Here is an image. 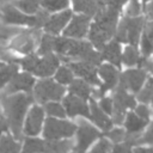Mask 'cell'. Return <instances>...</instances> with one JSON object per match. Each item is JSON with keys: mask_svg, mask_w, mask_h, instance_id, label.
I'll return each mask as SVG.
<instances>
[{"mask_svg": "<svg viewBox=\"0 0 153 153\" xmlns=\"http://www.w3.org/2000/svg\"><path fill=\"white\" fill-rule=\"evenodd\" d=\"M31 102H32V97L26 94H14L1 99V104L6 115L7 123L16 139L22 137L24 115Z\"/></svg>", "mask_w": 153, "mask_h": 153, "instance_id": "cell-1", "label": "cell"}, {"mask_svg": "<svg viewBox=\"0 0 153 153\" xmlns=\"http://www.w3.org/2000/svg\"><path fill=\"white\" fill-rule=\"evenodd\" d=\"M54 50H56L60 55L82 59L84 62H87L92 66L100 63L103 60L102 54L92 50L91 44L87 42H79L68 38H55Z\"/></svg>", "mask_w": 153, "mask_h": 153, "instance_id": "cell-2", "label": "cell"}, {"mask_svg": "<svg viewBox=\"0 0 153 153\" xmlns=\"http://www.w3.org/2000/svg\"><path fill=\"white\" fill-rule=\"evenodd\" d=\"M76 129H78L76 126L68 121H61V120H55L53 117H49L43 129V136L48 141L62 140L63 137L72 136Z\"/></svg>", "mask_w": 153, "mask_h": 153, "instance_id": "cell-3", "label": "cell"}, {"mask_svg": "<svg viewBox=\"0 0 153 153\" xmlns=\"http://www.w3.org/2000/svg\"><path fill=\"white\" fill-rule=\"evenodd\" d=\"M143 25L142 18H124L120 27L117 29L116 39L118 42H129L130 44L135 45L139 42V36Z\"/></svg>", "mask_w": 153, "mask_h": 153, "instance_id": "cell-4", "label": "cell"}, {"mask_svg": "<svg viewBox=\"0 0 153 153\" xmlns=\"http://www.w3.org/2000/svg\"><path fill=\"white\" fill-rule=\"evenodd\" d=\"M126 90H127L126 87H123V86L120 85L118 88L115 92L112 120H114V123H116V124L122 123V121L124 120L126 110L127 109L135 106V100H134L133 96L128 94Z\"/></svg>", "mask_w": 153, "mask_h": 153, "instance_id": "cell-5", "label": "cell"}, {"mask_svg": "<svg viewBox=\"0 0 153 153\" xmlns=\"http://www.w3.org/2000/svg\"><path fill=\"white\" fill-rule=\"evenodd\" d=\"M35 98L39 103H45L48 100H59L65 93V88L57 85L53 80H41L35 86Z\"/></svg>", "mask_w": 153, "mask_h": 153, "instance_id": "cell-6", "label": "cell"}, {"mask_svg": "<svg viewBox=\"0 0 153 153\" xmlns=\"http://www.w3.org/2000/svg\"><path fill=\"white\" fill-rule=\"evenodd\" d=\"M78 130V142L75 146V153H85V151L88 148V146L102 134L91 124H88L85 121L80 122Z\"/></svg>", "mask_w": 153, "mask_h": 153, "instance_id": "cell-7", "label": "cell"}, {"mask_svg": "<svg viewBox=\"0 0 153 153\" xmlns=\"http://www.w3.org/2000/svg\"><path fill=\"white\" fill-rule=\"evenodd\" d=\"M0 16L5 23L8 24H20V25H30L36 26V17L26 16L19 12L12 5H4L0 10Z\"/></svg>", "mask_w": 153, "mask_h": 153, "instance_id": "cell-8", "label": "cell"}, {"mask_svg": "<svg viewBox=\"0 0 153 153\" xmlns=\"http://www.w3.org/2000/svg\"><path fill=\"white\" fill-rule=\"evenodd\" d=\"M118 11L111 10V8H105L102 10L98 14H97V19H96V25L110 38L115 30H116V24H117V17H118Z\"/></svg>", "mask_w": 153, "mask_h": 153, "instance_id": "cell-9", "label": "cell"}, {"mask_svg": "<svg viewBox=\"0 0 153 153\" xmlns=\"http://www.w3.org/2000/svg\"><path fill=\"white\" fill-rule=\"evenodd\" d=\"M146 78V72L141 69H130L122 74L120 78V85L130 88L133 92H139Z\"/></svg>", "mask_w": 153, "mask_h": 153, "instance_id": "cell-10", "label": "cell"}, {"mask_svg": "<svg viewBox=\"0 0 153 153\" xmlns=\"http://www.w3.org/2000/svg\"><path fill=\"white\" fill-rule=\"evenodd\" d=\"M42 122H43V109L41 106L35 105L27 115L24 127V133L29 136H36L42 129Z\"/></svg>", "mask_w": 153, "mask_h": 153, "instance_id": "cell-11", "label": "cell"}, {"mask_svg": "<svg viewBox=\"0 0 153 153\" xmlns=\"http://www.w3.org/2000/svg\"><path fill=\"white\" fill-rule=\"evenodd\" d=\"M63 105H65V110H66V114L71 117H74L76 115H80V116H85V117H90V110H88V106L86 105L85 100L76 97V96H68L65 98L63 100Z\"/></svg>", "mask_w": 153, "mask_h": 153, "instance_id": "cell-12", "label": "cell"}, {"mask_svg": "<svg viewBox=\"0 0 153 153\" xmlns=\"http://www.w3.org/2000/svg\"><path fill=\"white\" fill-rule=\"evenodd\" d=\"M33 78L27 74V73H23V74H17L12 78L11 82L8 84V86L6 87L4 94H8V93H14L17 91H26L30 92L32 86H33Z\"/></svg>", "mask_w": 153, "mask_h": 153, "instance_id": "cell-13", "label": "cell"}, {"mask_svg": "<svg viewBox=\"0 0 153 153\" xmlns=\"http://www.w3.org/2000/svg\"><path fill=\"white\" fill-rule=\"evenodd\" d=\"M88 24H90V20L87 16H75L72 19V23L65 30V36L82 38L87 32Z\"/></svg>", "mask_w": 153, "mask_h": 153, "instance_id": "cell-14", "label": "cell"}, {"mask_svg": "<svg viewBox=\"0 0 153 153\" xmlns=\"http://www.w3.org/2000/svg\"><path fill=\"white\" fill-rule=\"evenodd\" d=\"M99 74L104 79V84L102 85L100 90L96 93L97 97H102L108 90L112 88L117 84V81H118V72L116 71L115 67H112L110 65H103V66H100Z\"/></svg>", "mask_w": 153, "mask_h": 153, "instance_id": "cell-15", "label": "cell"}, {"mask_svg": "<svg viewBox=\"0 0 153 153\" xmlns=\"http://www.w3.org/2000/svg\"><path fill=\"white\" fill-rule=\"evenodd\" d=\"M59 66V60L54 55H47L42 60H37L33 71L31 73L39 75V76H49L54 73L56 67Z\"/></svg>", "mask_w": 153, "mask_h": 153, "instance_id": "cell-16", "label": "cell"}, {"mask_svg": "<svg viewBox=\"0 0 153 153\" xmlns=\"http://www.w3.org/2000/svg\"><path fill=\"white\" fill-rule=\"evenodd\" d=\"M69 67L75 74L84 78L87 82H90L92 85H98L99 84V80H98L97 74H96V69L92 65L82 61V62H72L69 65Z\"/></svg>", "mask_w": 153, "mask_h": 153, "instance_id": "cell-17", "label": "cell"}, {"mask_svg": "<svg viewBox=\"0 0 153 153\" xmlns=\"http://www.w3.org/2000/svg\"><path fill=\"white\" fill-rule=\"evenodd\" d=\"M38 35V31H30V32H24L22 33L20 36L16 37V39L13 41V43L11 44V48L20 51V53H24V54H27L30 53L33 47H35V43H36V36Z\"/></svg>", "mask_w": 153, "mask_h": 153, "instance_id": "cell-18", "label": "cell"}, {"mask_svg": "<svg viewBox=\"0 0 153 153\" xmlns=\"http://www.w3.org/2000/svg\"><path fill=\"white\" fill-rule=\"evenodd\" d=\"M73 5L75 11L84 12L87 17L97 16L105 6L102 0H73Z\"/></svg>", "mask_w": 153, "mask_h": 153, "instance_id": "cell-19", "label": "cell"}, {"mask_svg": "<svg viewBox=\"0 0 153 153\" xmlns=\"http://www.w3.org/2000/svg\"><path fill=\"white\" fill-rule=\"evenodd\" d=\"M71 17H72V12L71 11H65L62 13L55 14V16L49 18V20L47 22L44 27L50 33H59L61 31V29L68 23Z\"/></svg>", "mask_w": 153, "mask_h": 153, "instance_id": "cell-20", "label": "cell"}, {"mask_svg": "<svg viewBox=\"0 0 153 153\" xmlns=\"http://www.w3.org/2000/svg\"><path fill=\"white\" fill-rule=\"evenodd\" d=\"M90 118L103 130H109L111 129L112 126V121L105 115V112L100 109V106H98L96 104V102L93 99H91V115Z\"/></svg>", "mask_w": 153, "mask_h": 153, "instance_id": "cell-21", "label": "cell"}, {"mask_svg": "<svg viewBox=\"0 0 153 153\" xmlns=\"http://www.w3.org/2000/svg\"><path fill=\"white\" fill-rule=\"evenodd\" d=\"M147 121L140 118L136 114H128L126 117V129L129 136H134L135 134L140 133L146 126H147Z\"/></svg>", "mask_w": 153, "mask_h": 153, "instance_id": "cell-22", "label": "cell"}, {"mask_svg": "<svg viewBox=\"0 0 153 153\" xmlns=\"http://www.w3.org/2000/svg\"><path fill=\"white\" fill-rule=\"evenodd\" d=\"M73 148V142L71 140H45L44 153H67Z\"/></svg>", "mask_w": 153, "mask_h": 153, "instance_id": "cell-23", "label": "cell"}, {"mask_svg": "<svg viewBox=\"0 0 153 153\" xmlns=\"http://www.w3.org/2000/svg\"><path fill=\"white\" fill-rule=\"evenodd\" d=\"M102 57L118 66L122 57H121L120 45L117 44V42H110L109 44L104 45V48L102 49Z\"/></svg>", "mask_w": 153, "mask_h": 153, "instance_id": "cell-24", "label": "cell"}, {"mask_svg": "<svg viewBox=\"0 0 153 153\" xmlns=\"http://www.w3.org/2000/svg\"><path fill=\"white\" fill-rule=\"evenodd\" d=\"M20 143L10 135L0 136V153H19Z\"/></svg>", "mask_w": 153, "mask_h": 153, "instance_id": "cell-25", "label": "cell"}, {"mask_svg": "<svg viewBox=\"0 0 153 153\" xmlns=\"http://www.w3.org/2000/svg\"><path fill=\"white\" fill-rule=\"evenodd\" d=\"M45 140L29 137L25 140L22 153H44Z\"/></svg>", "mask_w": 153, "mask_h": 153, "instance_id": "cell-26", "label": "cell"}, {"mask_svg": "<svg viewBox=\"0 0 153 153\" xmlns=\"http://www.w3.org/2000/svg\"><path fill=\"white\" fill-rule=\"evenodd\" d=\"M71 92L73 96H76L81 99H86L88 98L90 93H91V88L88 87V85L82 81V80H73L69 87Z\"/></svg>", "mask_w": 153, "mask_h": 153, "instance_id": "cell-27", "label": "cell"}, {"mask_svg": "<svg viewBox=\"0 0 153 153\" xmlns=\"http://www.w3.org/2000/svg\"><path fill=\"white\" fill-rule=\"evenodd\" d=\"M108 38H109V37H108L96 24H92L91 30H90V39L92 41V43H93L97 48L103 49L104 45H105L104 43L106 42Z\"/></svg>", "mask_w": 153, "mask_h": 153, "instance_id": "cell-28", "label": "cell"}, {"mask_svg": "<svg viewBox=\"0 0 153 153\" xmlns=\"http://www.w3.org/2000/svg\"><path fill=\"white\" fill-rule=\"evenodd\" d=\"M13 5L25 13H37L39 0H17Z\"/></svg>", "mask_w": 153, "mask_h": 153, "instance_id": "cell-29", "label": "cell"}, {"mask_svg": "<svg viewBox=\"0 0 153 153\" xmlns=\"http://www.w3.org/2000/svg\"><path fill=\"white\" fill-rule=\"evenodd\" d=\"M54 44H55V38L50 35H43L42 41H41V47L38 49V54L39 55H50V51L54 49Z\"/></svg>", "mask_w": 153, "mask_h": 153, "instance_id": "cell-30", "label": "cell"}, {"mask_svg": "<svg viewBox=\"0 0 153 153\" xmlns=\"http://www.w3.org/2000/svg\"><path fill=\"white\" fill-rule=\"evenodd\" d=\"M122 60H123V62H124L127 66H133V65L139 63L140 57H139L137 50H136L134 47H128V48H126L124 54H123V56H122Z\"/></svg>", "mask_w": 153, "mask_h": 153, "instance_id": "cell-31", "label": "cell"}, {"mask_svg": "<svg viewBox=\"0 0 153 153\" xmlns=\"http://www.w3.org/2000/svg\"><path fill=\"white\" fill-rule=\"evenodd\" d=\"M136 137H131L124 142H121V143H116L114 146V148L111 149V153H133V145L136 143Z\"/></svg>", "mask_w": 153, "mask_h": 153, "instance_id": "cell-32", "label": "cell"}, {"mask_svg": "<svg viewBox=\"0 0 153 153\" xmlns=\"http://www.w3.org/2000/svg\"><path fill=\"white\" fill-rule=\"evenodd\" d=\"M45 110L47 112L53 116V117H65L66 116V110L65 108L59 104V103H55V102H51V103H48L45 105Z\"/></svg>", "mask_w": 153, "mask_h": 153, "instance_id": "cell-33", "label": "cell"}, {"mask_svg": "<svg viewBox=\"0 0 153 153\" xmlns=\"http://www.w3.org/2000/svg\"><path fill=\"white\" fill-rule=\"evenodd\" d=\"M42 5L47 11H57L68 6V0H42Z\"/></svg>", "mask_w": 153, "mask_h": 153, "instance_id": "cell-34", "label": "cell"}, {"mask_svg": "<svg viewBox=\"0 0 153 153\" xmlns=\"http://www.w3.org/2000/svg\"><path fill=\"white\" fill-rule=\"evenodd\" d=\"M16 72H17V66H14V65H11V66H7V67L0 69V88H1L11 78L14 76Z\"/></svg>", "mask_w": 153, "mask_h": 153, "instance_id": "cell-35", "label": "cell"}, {"mask_svg": "<svg viewBox=\"0 0 153 153\" xmlns=\"http://www.w3.org/2000/svg\"><path fill=\"white\" fill-rule=\"evenodd\" d=\"M55 79L60 82V84H69L73 81V74L72 72L67 68V67H61L59 68V71L56 72Z\"/></svg>", "mask_w": 153, "mask_h": 153, "instance_id": "cell-36", "label": "cell"}, {"mask_svg": "<svg viewBox=\"0 0 153 153\" xmlns=\"http://www.w3.org/2000/svg\"><path fill=\"white\" fill-rule=\"evenodd\" d=\"M151 99H153V76L148 80L147 85L145 86V88L139 94V100H141V102L146 103Z\"/></svg>", "mask_w": 153, "mask_h": 153, "instance_id": "cell-37", "label": "cell"}, {"mask_svg": "<svg viewBox=\"0 0 153 153\" xmlns=\"http://www.w3.org/2000/svg\"><path fill=\"white\" fill-rule=\"evenodd\" d=\"M106 135L110 137V140H112V141L116 142V143H121V142L126 139V133H124V130H123V129H120V128L109 130Z\"/></svg>", "mask_w": 153, "mask_h": 153, "instance_id": "cell-38", "label": "cell"}, {"mask_svg": "<svg viewBox=\"0 0 153 153\" xmlns=\"http://www.w3.org/2000/svg\"><path fill=\"white\" fill-rule=\"evenodd\" d=\"M18 32H20V31L18 29H16V27H10V26L0 25V41H6L7 38L17 35Z\"/></svg>", "mask_w": 153, "mask_h": 153, "instance_id": "cell-39", "label": "cell"}, {"mask_svg": "<svg viewBox=\"0 0 153 153\" xmlns=\"http://www.w3.org/2000/svg\"><path fill=\"white\" fill-rule=\"evenodd\" d=\"M110 152V142L106 139H102L90 153H109Z\"/></svg>", "mask_w": 153, "mask_h": 153, "instance_id": "cell-40", "label": "cell"}, {"mask_svg": "<svg viewBox=\"0 0 153 153\" xmlns=\"http://www.w3.org/2000/svg\"><path fill=\"white\" fill-rule=\"evenodd\" d=\"M142 53L145 56H148L153 53V42L146 35L142 37Z\"/></svg>", "mask_w": 153, "mask_h": 153, "instance_id": "cell-41", "label": "cell"}, {"mask_svg": "<svg viewBox=\"0 0 153 153\" xmlns=\"http://www.w3.org/2000/svg\"><path fill=\"white\" fill-rule=\"evenodd\" d=\"M100 105V109L106 112V114H112V110H114V100L110 99V98H103L99 103Z\"/></svg>", "mask_w": 153, "mask_h": 153, "instance_id": "cell-42", "label": "cell"}, {"mask_svg": "<svg viewBox=\"0 0 153 153\" xmlns=\"http://www.w3.org/2000/svg\"><path fill=\"white\" fill-rule=\"evenodd\" d=\"M140 4H139V1L137 0H130V4H129V6H128V11H127V13H128V16H131V17H135V16H137L139 13H140Z\"/></svg>", "mask_w": 153, "mask_h": 153, "instance_id": "cell-43", "label": "cell"}, {"mask_svg": "<svg viewBox=\"0 0 153 153\" xmlns=\"http://www.w3.org/2000/svg\"><path fill=\"white\" fill-rule=\"evenodd\" d=\"M136 115H137L140 118H142V120H145V121L148 122L151 111H149V109H148L146 105H139V106L136 108Z\"/></svg>", "mask_w": 153, "mask_h": 153, "instance_id": "cell-44", "label": "cell"}, {"mask_svg": "<svg viewBox=\"0 0 153 153\" xmlns=\"http://www.w3.org/2000/svg\"><path fill=\"white\" fill-rule=\"evenodd\" d=\"M35 17H36V26L45 25L47 22L49 20L48 12H45V11H39V12H37V14H36Z\"/></svg>", "mask_w": 153, "mask_h": 153, "instance_id": "cell-45", "label": "cell"}, {"mask_svg": "<svg viewBox=\"0 0 153 153\" xmlns=\"http://www.w3.org/2000/svg\"><path fill=\"white\" fill-rule=\"evenodd\" d=\"M136 143H152L153 145V124L149 127L147 133L139 140H136Z\"/></svg>", "mask_w": 153, "mask_h": 153, "instance_id": "cell-46", "label": "cell"}, {"mask_svg": "<svg viewBox=\"0 0 153 153\" xmlns=\"http://www.w3.org/2000/svg\"><path fill=\"white\" fill-rule=\"evenodd\" d=\"M127 0H106V4L105 6H108V8H111V10H115V11H121V7L122 5L126 2Z\"/></svg>", "mask_w": 153, "mask_h": 153, "instance_id": "cell-47", "label": "cell"}, {"mask_svg": "<svg viewBox=\"0 0 153 153\" xmlns=\"http://www.w3.org/2000/svg\"><path fill=\"white\" fill-rule=\"evenodd\" d=\"M7 121L4 118V116L0 114V136L4 134V133H6V130H7Z\"/></svg>", "mask_w": 153, "mask_h": 153, "instance_id": "cell-48", "label": "cell"}, {"mask_svg": "<svg viewBox=\"0 0 153 153\" xmlns=\"http://www.w3.org/2000/svg\"><path fill=\"white\" fill-rule=\"evenodd\" d=\"M145 35L153 42V22L152 23H148L147 24V27H146V32Z\"/></svg>", "mask_w": 153, "mask_h": 153, "instance_id": "cell-49", "label": "cell"}, {"mask_svg": "<svg viewBox=\"0 0 153 153\" xmlns=\"http://www.w3.org/2000/svg\"><path fill=\"white\" fill-rule=\"evenodd\" d=\"M133 153H153V148H145V147H136L133 149Z\"/></svg>", "mask_w": 153, "mask_h": 153, "instance_id": "cell-50", "label": "cell"}, {"mask_svg": "<svg viewBox=\"0 0 153 153\" xmlns=\"http://www.w3.org/2000/svg\"><path fill=\"white\" fill-rule=\"evenodd\" d=\"M147 13H148V16H149L151 18H153V2L147 7Z\"/></svg>", "mask_w": 153, "mask_h": 153, "instance_id": "cell-51", "label": "cell"}, {"mask_svg": "<svg viewBox=\"0 0 153 153\" xmlns=\"http://www.w3.org/2000/svg\"><path fill=\"white\" fill-rule=\"evenodd\" d=\"M0 67H4V65H2V63H1V62H0Z\"/></svg>", "mask_w": 153, "mask_h": 153, "instance_id": "cell-52", "label": "cell"}, {"mask_svg": "<svg viewBox=\"0 0 153 153\" xmlns=\"http://www.w3.org/2000/svg\"><path fill=\"white\" fill-rule=\"evenodd\" d=\"M143 1H145V2H147V1H149V0H143Z\"/></svg>", "mask_w": 153, "mask_h": 153, "instance_id": "cell-53", "label": "cell"}, {"mask_svg": "<svg viewBox=\"0 0 153 153\" xmlns=\"http://www.w3.org/2000/svg\"><path fill=\"white\" fill-rule=\"evenodd\" d=\"M2 1H6V0H0V2H2Z\"/></svg>", "mask_w": 153, "mask_h": 153, "instance_id": "cell-54", "label": "cell"}, {"mask_svg": "<svg viewBox=\"0 0 153 153\" xmlns=\"http://www.w3.org/2000/svg\"><path fill=\"white\" fill-rule=\"evenodd\" d=\"M0 42H1V41H0ZM0 45H1V43H0Z\"/></svg>", "mask_w": 153, "mask_h": 153, "instance_id": "cell-55", "label": "cell"}, {"mask_svg": "<svg viewBox=\"0 0 153 153\" xmlns=\"http://www.w3.org/2000/svg\"><path fill=\"white\" fill-rule=\"evenodd\" d=\"M74 153H75V152H74Z\"/></svg>", "mask_w": 153, "mask_h": 153, "instance_id": "cell-56", "label": "cell"}]
</instances>
